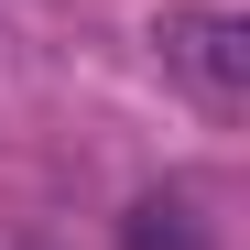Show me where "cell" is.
I'll return each mask as SVG.
<instances>
[{
	"mask_svg": "<svg viewBox=\"0 0 250 250\" xmlns=\"http://www.w3.org/2000/svg\"><path fill=\"white\" fill-rule=\"evenodd\" d=\"M152 44H163V65H174L207 109H239L250 98V22L239 11H163Z\"/></svg>",
	"mask_w": 250,
	"mask_h": 250,
	"instance_id": "obj_1",
	"label": "cell"
},
{
	"mask_svg": "<svg viewBox=\"0 0 250 250\" xmlns=\"http://www.w3.org/2000/svg\"><path fill=\"white\" fill-rule=\"evenodd\" d=\"M120 250H218L196 218V196H142L131 207V229H120Z\"/></svg>",
	"mask_w": 250,
	"mask_h": 250,
	"instance_id": "obj_2",
	"label": "cell"
}]
</instances>
